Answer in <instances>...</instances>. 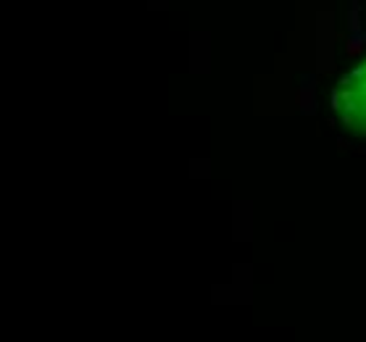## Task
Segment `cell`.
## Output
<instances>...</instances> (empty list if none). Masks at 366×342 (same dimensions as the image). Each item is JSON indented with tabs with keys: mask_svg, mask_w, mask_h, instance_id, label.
Here are the masks:
<instances>
[{
	"mask_svg": "<svg viewBox=\"0 0 366 342\" xmlns=\"http://www.w3.org/2000/svg\"><path fill=\"white\" fill-rule=\"evenodd\" d=\"M366 42L364 40H348V45H345V53H348L350 59H358L361 53H364Z\"/></svg>",
	"mask_w": 366,
	"mask_h": 342,
	"instance_id": "1",
	"label": "cell"
}]
</instances>
